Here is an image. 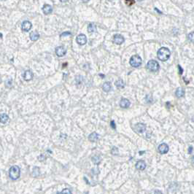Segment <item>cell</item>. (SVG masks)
Wrapping results in <instances>:
<instances>
[{
    "mask_svg": "<svg viewBox=\"0 0 194 194\" xmlns=\"http://www.w3.org/2000/svg\"><path fill=\"white\" fill-rule=\"evenodd\" d=\"M170 50H169V48L165 47H161L158 51V59L161 61H166L169 59V58L170 57Z\"/></svg>",
    "mask_w": 194,
    "mask_h": 194,
    "instance_id": "1",
    "label": "cell"
},
{
    "mask_svg": "<svg viewBox=\"0 0 194 194\" xmlns=\"http://www.w3.org/2000/svg\"><path fill=\"white\" fill-rule=\"evenodd\" d=\"M20 174V169L18 166H13L10 169L9 176L13 180H16L19 178Z\"/></svg>",
    "mask_w": 194,
    "mask_h": 194,
    "instance_id": "2",
    "label": "cell"
},
{
    "mask_svg": "<svg viewBox=\"0 0 194 194\" xmlns=\"http://www.w3.org/2000/svg\"><path fill=\"white\" fill-rule=\"evenodd\" d=\"M142 60L140 56H138V55L133 56L129 61V64H131V66L135 67V68L140 67L142 64Z\"/></svg>",
    "mask_w": 194,
    "mask_h": 194,
    "instance_id": "3",
    "label": "cell"
},
{
    "mask_svg": "<svg viewBox=\"0 0 194 194\" xmlns=\"http://www.w3.org/2000/svg\"><path fill=\"white\" fill-rule=\"evenodd\" d=\"M147 67L150 72H157L159 69L160 66H159V64L155 60H150L147 62Z\"/></svg>",
    "mask_w": 194,
    "mask_h": 194,
    "instance_id": "4",
    "label": "cell"
},
{
    "mask_svg": "<svg viewBox=\"0 0 194 194\" xmlns=\"http://www.w3.org/2000/svg\"><path fill=\"white\" fill-rule=\"evenodd\" d=\"M76 42L77 44H79L80 45H84L85 44H86L87 42V37L85 34H81L80 35H78L76 38Z\"/></svg>",
    "mask_w": 194,
    "mask_h": 194,
    "instance_id": "5",
    "label": "cell"
},
{
    "mask_svg": "<svg viewBox=\"0 0 194 194\" xmlns=\"http://www.w3.org/2000/svg\"><path fill=\"white\" fill-rule=\"evenodd\" d=\"M145 129H146V126L143 123H137L134 126V131L139 134L143 133L145 131Z\"/></svg>",
    "mask_w": 194,
    "mask_h": 194,
    "instance_id": "6",
    "label": "cell"
},
{
    "mask_svg": "<svg viewBox=\"0 0 194 194\" xmlns=\"http://www.w3.org/2000/svg\"><path fill=\"white\" fill-rule=\"evenodd\" d=\"M125 40L124 37L121 34H116L113 37V42L116 45H121Z\"/></svg>",
    "mask_w": 194,
    "mask_h": 194,
    "instance_id": "7",
    "label": "cell"
},
{
    "mask_svg": "<svg viewBox=\"0 0 194 194\" xmlns=\"http://www.w3.org/2000/svg\"><path fill=\"white\" fill-rule=\"evenodd\" d=\"M32 24L30 21H28V20H26L24 22H23L22 23V26H21V29L23 32H29L31 29H32Z\"/></svg>",
    "mask_w": 194,
    "mask_h": 194,
    "instance_id": "8",
    "label": "cell"
},
{
    "mask_svg": "<svg viewBox=\"0 0 194 194\" xmlns=\"http://www.w3.org/2000/svg\"><path fill=\"white\" fill-rule=\"evenodd\" d=\"M66 53H67V50L63 46H59V47L56 48V53L59 57L64 56L66 54Z\"/></svg>",
    "mask_w": 194,
    "mask_h": 194,
    "instance_id": "9",
    "label": "cell"
},
{
    "mask_svg": "<svg viewBox=\"0 0 194 194\" xmlns=\"http://www.w3.org/2000/svg\"><path fill=\"white\" fill-rule=\"evenodd\" d=\"M158 152L161 154L167 153L168 151H169V146H168L167 144H165V143L161 144V145L158 146Z\"/></svg>",
    "mask_w": 194,
    "mask_h": 194,
    "instance_id": "10",
    "label": "cell"
},
{
    "mask_svg": "<svg viewBox=\"0 0 194 194\" xmlns=\"http://www.w3.org/2000/svg\"><path fill=\"white\" fill-rule=\"evenodd\" d=\"M33 77L34 74L32 73V72L30 71V70H27V71H26V72H24V74H23V79L26 81H29L31 80H32V79H33Z\"/></svg>",
    "mask_w": 194,
    "mask_h": 194,
    "instance_id": "11",
    "label": "cell"
},
{
    "mask_svg": "<svg viewBox=\"0 0 194 194\" xmlns=\"http://www.w3.org/2000/svg\"><path fill=\"white\" fill-rule=\"evenodd\" d=\"M146 168V163L145 162L142 160H140V161H137L136 163V169H138V170H144Z\"/></svg>",
    "mask_w": 194,
    "mask_h": 194,
    "instance_id": "12",
    "label": "cell"
},
{
    "mask_svg": "<svg viewBox=\"0 0 194 194\" xmlns=\"http://www.w3.org/2000/svg\"><path fill=\"white\" fill-rule=\"evenodd\" d=\"M130 104H131L130 101L127 99H125V98L122 99L120 101V106L122 108H128V107H129Z\"/></svg>",
    "mask_w": 194,
    "mask_h": 194,
    "instance_id": "13",
    "label": "cell"
},
{
    "mask_svg": "<svg viewBox=\"0 0 194 194\" xmlns=\"http://www.w3.org/2000/svg\"><path fill=\"white\" fill-rule=\"evenodd\" d=\"M42 11L43 13L45 15H48V14L51 13L53 11V8L50 5H45L43 7H42Z\"/></svg>",
    "mask_w": 194,
    "mask_h": 194,
    "instance_id": "14",
    "label": "cell"
},
{
    "mask_svg": "<svg viewBox=\"0 0 194 194\" xmlns=\"http://www.w3.org/2000/svg\"><path fill=\"white\" fill-rule=\"evenodd\" d=\"M99 134H97L96 132L91 133L89 135V136H88V140L91 142H96L99 140Z\"/></svg>",
    "mask_w": 194,
    "mask_h": 194,
    "instance_id": "15",
    "label": "cell"
},
{
    "mask_svg": "<svg viewBox=\"0 0 194 194\" xmlns=\"http://www.w3.org/2000/svg\"><path fill=\"white\" fill-rule=\"evenodd\" d=\"M40 38V34L38 33L37 31L33 32L30 34V39L32 41H37Z\"/></svg>",
    "mask_w": 194,
    "mask_h": 194,
    "instance_id": "16",
    "label": "cell"
},
{
    "mask_svg": "<svg viewBox=\"0 0 194 194\" xmlns=\"http://www.w3.org/2000/svg\"><path fill=\"white\" fill-rule=\"evenodd\" d=\"M92 161L94 162V164L98 165V164L100 163L101 161V158L99 155H94L92 157Z\"/></svg>",
    "mask_w": 194,
    "mask_h": 194,
    "instance_id": "17",
    "label": "cell"
},
{
    "mask_svg": "<svg viewBox=\"0 0 194 194\" xmlns=\"http://www.w3.org/2000/svg\"><path fill=\"white\" fill-rule=\"evenodd\" d=\"M176 96L178 97V98H180V97H182L184 95H185V91L183 88H178L176 91Z\"/></svg>",
    "mask_w": 194,
    "mask_h": 194,
    "instance_id": "18",
    "label": "cell"
},
{
    "mask_svg": "<svg viewBox=\"0 0 194 194\" xmlns=\"http://www.w3.org/2000/svg\"><path fill=\"white\" fill-rule=\"evenodd\" d=\"M111 85H110V83L109 82H104V84H103V87H102V89H103V91H105V92H109L110 90H111Z\"/></svg>",
    "mask_w": 194,
    "mask_h": 194,
    "instance_id": "19",
    "label": "cell"
},
{
    "mask_svg": "<svg viewBox=\"0 0 194 194\" xmlns=\"http://www.w3.org/2000/svg\"><path fill=\"white\" fill-rule=\"evenodd\" d=\"M115 85L118 88H123L124 86H125V82H123V80L119 79L118 80H117L116 82H115Z\"/></svg>",
    "mask_w": 194,
    "mask_h": 194,
    "instance_id": "20",
    "label": "cell"
},
{
    "mask_svg": "<svg viewBox=\"0 0 194 194\" xmlns=\"http://www.w3.org/2000/svg\"><path fill=\"white\" fill-rule=\"evenodd\" d=\"M0 118H1L2 123H7V121H9V117H8V115H7V114H1V117Z\"/></svg>",
    "mask_w": 194,
    "mask_h": 194,
    "instance_id": "21",
    "label": "cell"
},
{
    "mask_svg": "<svg viewBox=\"0 0 194 194\" xmlns=\"http://www.w3.org/2000/svg\"><path fill=\"white\" fill-rule=\"evenodd\" d=\"M96 26L94 23H90L88 26V32L89 33H93L94 32H96Z\"/></svg>",
    "mask_w": 194,
    "mask_h": 194,
    "instance_id": "22",
    "label": "cell"
},
{
    "mask_svg": "<svg viewBox=\"0 0 194 194\" xmlns=\"http://www.w3.org/2000/svg\"><path fill=\"white\" fill-rule=\"evenodd\" d=\"M32 175H33V177H38L40 175V168L37 167L34 168Z\"/></svg>",
    "mask_w": 194,
    "mask_h": 194,
    "instance_id": "23",
    "label": "cell"
},
{
    "mask_svg": "<svg viewBox=\"0 0 194 194\" xmlns=\"http://www.w3.org/2000/svg\"><path fill=\"white\" fill-rule=\"evenodd\" d=\"M187 37H188L189 40L190 41V42H194V32H190V33L188 34Z\"/></svg>",
    "mask_w": 194,
    "mask_h": 194,
    "instance_id": "24",
    "label": "cell"
},
{
    "mask_svg": "<svg viewBox=\"0 0 194 194\" xmlns=\"http://www.w3.org/2000/svg\"><path fill=\"white\" fill-rule=\"evenodd\" d=\"M57 194H72V192L69 189H64L61 193H58Z\"/></svg>",
    "mask_w": 194,
    "mask_h": 194,
    "instance_id": "25",
    "label": "cell"
},
{
    "mask_svg": "<svg viewBox=\"0 0 194 194\" xmlns=\"http://www.w3.org/2000/svg\"><path fill=\"white\" fill-rule=\"evenodd\" d=\"M111 153L113 155H118V149L116 147H114L111 150Z\"/></svg>",
    "mask_w": 194,
    "mask_h": 194,
    "instance_id": "26",
    "label": "cell"
},
{
    "mask_svg": "<svg viewBox=\"0 0 194 194\" xmlns=\"http://www.w3.org/2000/svg\"><path fill=\"white\" fill-rule=\"evenodd\" d=\"M125 2H126V4L127 5H128V6H131L133 4L135 3V2L133 1V0H128V1H126Z\"/></svg>",
    "mask_w": 194,
    "mask_h": 194,
    "instance_id": "27",
    "label": "cell"
},
{
    "mask_svg": "<svg viewBox=\"0 0 194 194\" xmlns=\"http://www.w3.org/2000/svg\"><path fill=\"white\" fill-rule=\"evenodd\" d=\"M45 159V158L44 157V155H41L40 156H39V157H38V160H39V161H43Z\"/></svg>",
    "mask_w": 194,
    "mask_h": 194,
    "instance_id": "28",
    "label": "cell"
},
{
    "mask_svg": "<svg viewBox=\"0 0 194 194\" xmlns=\"http://www.w3.org/2000/svg\"><path fill=\"white\" fill-rule=\"evenodd\" d=\"M67 35H71V33L69 32H64V33L61 34V37H64V36H67Z\"/></svg>",
    "mask_w": 194,
    "mask_h": 194,
    "instance_id": "29",
    "label": "cell"
},
{
    "mask_svg": "<svg viewBox=\"0 0 194 194\" xmlns=\"http://www.w3.org/2000/svg\"><path fill=\"white\" fill-rule=\"evenodd\" d=\"M110 126H112V128H113V129H115V128H116V126H115V122L113 121H112L111 123H110Z\"/></svg>",
    "mask_w": 194,
    "mask_h": 194,
    "instance_id": "30",
    "label": "cell"
},
{
    "mask_svg": "<svg viewBox=\"0 0 194 194\" xmlns=\"http://www.w3.org/2000/svg\"><path fill=\"white\" fill-rule=\"evenodd\" d=\"M178 67H179V69H180V74H182V72H183V70H182V69L181 68L180 66H178Z\"/></svg>",
    "mask_w": 194,
    "mask_h": 194,
    "instance_id": "31",
    "label": "cell"
},
{
    "mask_svg": "<svg viewBox=\"0 0 194 194\" xmlns=\"http://www.w3.org/2000/svg\"><path fill=\"white\" fill-rule=\"evenodd\" d=\"M192 150H193V147H189V153H192Z\"/></svg>",
    "mask_w": 194,
    "mask_h": 194,
    "instance_id": "32",
    "label": "cell"
}]
</instances>
